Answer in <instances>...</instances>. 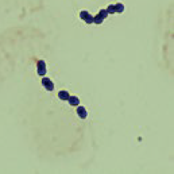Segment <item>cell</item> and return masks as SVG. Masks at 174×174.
<instances>
[{"instance_id":"obj_1","label":"cell","mask_w":174,"mask_h":174,"mask_svg":"<svg viewBox=\"0 0 174 174\" xmlns=\"http://www.w3.org/2000/svg\"><path fill=\"white\" fill-rule=\"evenodd\" d=\"M80 19L84 20L86 24H92V23H93V16L91 15L88 11H85V10H82L81 12H80Z\"/></svg>"},{"instance_id":"obj_2","label":"cell","mask_w":174,"mask_h":174,"mask_svg":"<svg viewBox=\"0 0 174 174\" xmlns=\"http://www.w3.org/2000/svg\"><path fill=\"white\" fill-rule=\"evenodd\" d=\"M46 62H45L43 60H39L38 63H37V73H38V76L43 77L45 74H46Z\"/></svg>"},{"instance_id":"obj_3","label":"cell","mask_w":174,"mask_h":174,"mask_svg":"<svg viewBox=\"0 0 174 174\" xmlns=\"http://www.w3.org/2000/svg\"><path fill=\"white\" fill-rule=\"evenodd\" d=\"M42 85L45 86V89L46 91H49V92H53L54 91V84H53V81H51L49 77H42Z\"/></svg>"},{"instance_id":"obj_4","label":"cell","mask_w":174,"mask_h":174,"mask_svg":"<svg viewBox=\"0 0 174 174\" xmlns=\"http://www.w3.org/2000/svg\"><path fill=\"white\" fill-rule=\"evenodd\" d=\"M77 115H78L80 119H86V117H88V112H86L85 107H80V105H77Z\"/></svg>"},{"instance_id":"obj_5","label":"cell","mask_w":174,"mask_h":174,"mask_svg":"<svg viewBox=\"0 0 174 174\" xmlns=\"http://www.w3.org/2000/svg\"><path fill=\"white\" fill-rule=\"evenodd\" d=\"M68 103L70 104V107H77V105H80V99L77 96H69Z\"/></svg>"},{"instance_id":"obj_6","label":"cell","mask_w":174,"mask_h":174,"mask_svg":"<svg viewBox=\"0 0 174 174\" xmlns=\"http://www.w3.org/2000/svg\"><path fill=\"white\" fill-rule=\"evenodd\" d=\"M69 96L70 95L66 92V91H60V92H58V99H60V100H62V101H68Z\"/></svg>"},{"instance_id":"obj_7","label":"cell","mask_w":174,"mask_h":174,"mask_svg":"<svg viewBox=\"0 0 174 174\" xmlns=\"http://www.w3.org/2000/svg\"><path fill=\"white\" fill-rule=\"evenodd\" d=\"M115 8H116V14H122L124 10H126V7H124V4H122V3L115 4Z\"/></svg>"},{"instance_id":"obj_8","label":"cell","mask_w":174,"mask_h":174,"mask_svg":"<svg viewBox=\"0 0 174 174\" xmlns=\"http://www.w3.org/2000/svg\"><path fill=\"white\" fill-rule=\"evenodd\" d=\"M103 22H104V19H103V18L99 15V14L96 16H93V23H95V24H101Z\"/></svg>"},{"instance_id":"obj_9","label":"cell","mask_w":174,"mask_h":174,"mask_svg":"<svg viewBox=\"0 0 174 174\" xmlns=\"http://www.w3.org/2000/svg\"><path fill=\"white\" fill-rule=\"evenodd\" d=\"M108 14H116V8H115V4H109V6L105 8Z\"/></svg>"},{"instance_id":"obj_10","label":"cell","mask_w":174,"mask_h":174,"mask_svg":"<svg viewBox=\"0 0 174 174\" xmlns=\"http://www.w3.org/2000/svg\"><path fill=\"white\" fill-rule=\"evenodd\" d=\"M99 15H100V16H101V18H103V19H107V18H108V15H109V14H108L107 12V10H101V11H100V12H99Z\"/></svg>"}]
</instances>
